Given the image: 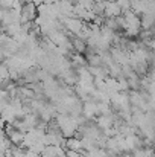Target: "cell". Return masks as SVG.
<instances>
[{"mask_svg":"<svg viewBox=\"0 0 155 157\" xmlns=\"http://www.w3.org/2000/svg\"><path fill=\"white\" fill-rule=\"evenodd\" d=\"M122 12V8L119 6L117 2H106L105 3V14H109L111 17H117L119 14Z\"/></svg>","mask_w":155,"mask_h":157,"instance_id":"1","label":"cell"},{"mask_svg":"<svg viewBox=\"0 0 155 157\" xmlns=\"http://www.w3.org/2000/svg\"><path fill=\"white\" fill-rule=\"evenodd\" d=\"M20 2H24V5H28V3H32V0H20Z\"/></svg>","mask_w":155,"mask_h":157,"instance_id":"2","label":"cell"}]
</instances>
